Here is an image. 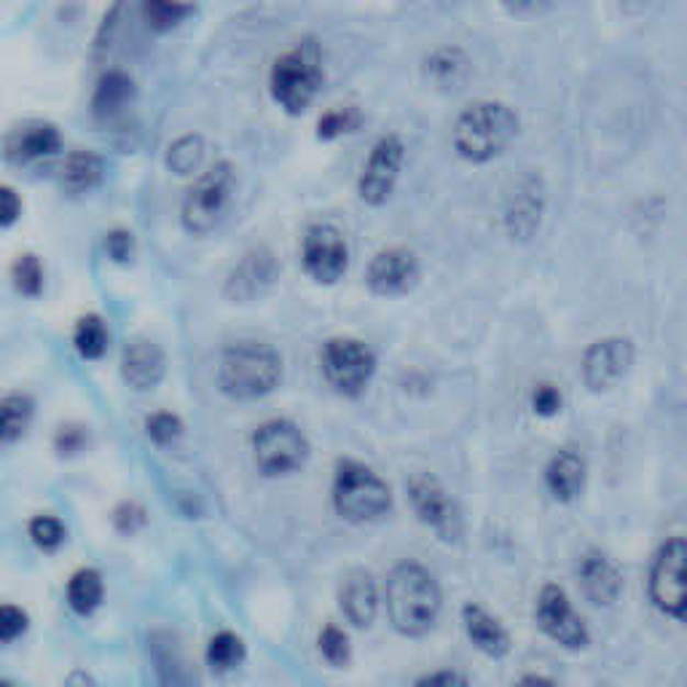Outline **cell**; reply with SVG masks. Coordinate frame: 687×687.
I'll return each mask as SVG.
<instances>
[{
	"label": "cell",
	"instance_id": "14",
	"mask_svg": "<svg viewBox=\"0 0 687 687\" xmlns=\"http://www.w3.org/2000/svg\"><path fill=\"white\" fill-rule=\"evenodd\" d=\"M406 162V145L398 135H385L374 143L366 164L357 178V193L370 207H381L390 202L395 186L400 180V169Z\"/></svg>",
	"mask_w": 687,
	"mask_h": 687
},
{
	"label": "cell",
	"instance_id": "24",
	"mask_svg": "<svg viewBox=\"0 0 687 687\" xmlns=\"http://www.w3.org/2000/svg\"><path fill=\"white\" fill-rule=\"evenodd\" d=\"M102 175H106V164L100 156L92 151H76L63 162L59 184L68 193H87L102 184Z\"/></svg>",
	"mask_w": 687,
	"mask_h": 687
},
{
	"label": "cell",
	"instance_id": "33",
	"mask_svg": "<svg viewBox=\"0 0 687 687\" xmlns=\"http://www.w3.org/2000/svg\"><path fill=\"white\" fill-rule=\"evenodd\" d=\"M363 115L357 108L352 106H342V108H333V111L322 113L320 121H318V137L320 140H339L344 135H350V132H355L357 126H361Z\"/></svg>",
	"mask_w": 687,
	"mask_h": 687
},
{
	"label": "cell",
	"instance_id": "3",
	"mask_svg": "<svg viewBox=\"0 0 687 687\" xmlns=\"http://www.w3.org/2000/svg\"><path fill=\"white\" fill-rule=\"evenodd\" d=\"M325 70H322V48L318 41L303 38L285 48L269 70V92L288 115H301L318 100Z\"/></svg>",
	"mask_w": 687,
	"mask_h": 687
},
{
	"label": "cell",
	"instance_id": "17",
	"mask_svg": "<svg viewBox=\"0 0 687 687\" xmlns=\"http://www.w3.org/2000/svg\"><path fill=\"white\" fill-rule=\"evenodd\" d=\"M279 279L277 258L266 247L242 255L240 264L231 269L226 279V298L234 303H251L264 298Z\"/></svg>",
	"mask_w": 687,
	"mask_h": 687
},
{
	"label": "cell",
	"instance_id": "45",
	"mask_svg": "<svg viewBox=\"0 0 687 687\" xmlns=\"http://www.w3.org/2000/svg\"><path fill=\"white\" fill-rule=\"evenodd\" d=\"M417 685H467V677L459 672H435L424 674L422 679H417Z\"/></svg>",
	"mask_w": 687,
	"mask_h": 687
},
{
	"label": "cell",
	"instance_id": "28",
	"mask_svg": "<svg viewBox=\"0 0 687 687\" xmlns=\"http://www.w3.org/2000/svg\"><path fill=\"white\" fill-rule=\"evenodd\" d=\"M424 73L435 87H454L467 73V57L457 46H441L424 63Z\"/></svg>",
	"mask_w": 687,
	"mask_h": 687
},
{
	"label": "cell",
	"instance_id": "8",
	"mask_svg": "<svg viewBox=\"0 0 687 687\" xmlns=\"http://www.w3.org/2000/svg\"><path fill=\"white\" fill-rule=\"evenodd\" d=\"M253 459L264 476H290L309 459V441L290 419H269L255 430Z\"/></svg>",
	"mask_w": 687,
	"mask_h": 687
},
{
	"label": "cell",
	"instance_id": "21",
	"mask_svg": "<svg viewBox=\"0 0 687 687\" xmlns=\"http://www.w3.org/2000/svg\"><path fill=\"white\" fill-rule=\"evenodd\" d=\"M588 467L580 452L575 448H558L545 465V489L551 491L553 500L573 502L586 489Z\"/></svg>",
	"mask_w": 687,
	"mask_h": 687
},
{
	"label": "cell",
	"instance_id": "32",
	"mask_svg": "<svg viewBox=\"0 0 687 687\" xmlns=\"http://www.w3.org/2000/svg\"><path fill=\"white\" fill-rule=\"evenodd\" d=\"M245 661V642L231 631H221L207 644V664L215 672H231V668L242 666Z\"/></svg>",
	"mask_w": 687,
	"mask_h": 687
},
{
	"label": "cell",
	"instance_id": "37",
	"mask_svg": "<svg viewBox=\"0 0 687 687\" xmlns=\"http://www.w3.org/2000/svg\"><path fill=\"white\" fill-rule=\"evenodd\" d=\"M145 433H148V437L156 446H169V443H175L184 435V422H180V417H175V413L156 411L145 419Z\"/></svg>",
	"mask_w": 687,
	"mask_h": 687
},
{
	"label": "cell",
	"instance_id": "13",
	"mask_svg": "<svg viewBox=\"0 0 687 687\" xmlns=\"http://www.w3.org/2000/svg\"><path fill=\"white\" fill-rule=\"evenodd\" d=\"M301 264L318 285H336L350 269V245L344 231L333 223H318L309 229L301 242Z\"/></svg>",
	"mask_w": 687,
	"mask_h": 687
},
{
	"label": "cell",
	"instance_id": "20",
	"mask_svg": "<svg viewBox=\"0 0 687 687\" xmlns=\"http://www.w3.org/2000/svg\"><path fill=\"white\" fill-rule=\"evenodd\" d=\"M339 607L355 629H368L374 623L376 612H379V588L368 569L346 573L342 588H339Z\"/></svg>",
	"mask_w": 687,
	"mask_h": 687
},
{
	"label": "cell",
	"instance_id": "40",
	"mask_svg": "<svg viewBox=\"0 0 687 687\" xmlns=\"http://www.w3.org/2000/svg\"><path fill=\"white\" fill-rule=\"evenodd\" d=\"M113 524H115V529H119V532L135 534L137 529L145 524V510L135 502H124L113 513Z\"/></svg>",
	"mask_w": 687,
	"mask_h": 687
},
{
	"label": "cell",
	"instance_id": "44",
	"mask_svg": "<svg viewBox=\"0 0 687 687\" xmlns=\"http://www.w3.org/2000/svg\"><path fill=\"white\" fill-rule=\"evenodd\" d=\"M84 443H87V435H84L81 428H63L57 435V448L59 452H68V454H76L81 452Z\"/></svg>",
	"mask_w": 687,
	"mask_h": 687
},
{
	"label": "cell",
	"instance_id": "5",
	"mask_svg": "<svg viewBox=\"0 0 687 687\" xmlns=\"http://www.w3.org/2000/svg\"><path fill=\"white\" fill-rule=\"evenodd\" d=\"M333 510L350 524H374L392 508V491L379 473L355 459H342L333 473Z\"/></svg>",
	"mask_w": 687,
	"mask_h": 687
},
{
	"label": "cell",
	"instance_id": "36",
	"mask_svg": "<svg viewBox=\"0 0 687 687\" xmlns=\"http://www.w3.org/2000/svg\"><path fill=\"white\" fill-rule=\"evenodd\" d=\"M30 538L41 551H57L68 538V529L54 516H38V519L30 521Z\"/></svg>",
	"mask_w": 687,
	"mask_h": 687
},
{
	"label": "cell",
	"instance_id": "15",
	"mask_svg": "<svg viewBox=\"0 0 687 687\" xmlns=\"http://www.w3.org/2000/svg\"><path fill=\"white\" fill-rule=\"evenodd\" d=\"M634 366V342L625 336H607L594 342L583 355V381L591 392L618 387Z\"/></svg>",
	"mask_w": 687,
	"mask_h": 687
},
{
	"label": "cell",
	"instance_id": "4",
	"mask_svg": "<svg viewBox=\"0 0 687 687\" xmlns=\"http://www.w3.org/2000/svg\"><path fill=\"white\" fill-rule=\"evenodd\" d=\"M282 381V357L275 346L240 342L223 352L218 363V387L234 400H258Z\"/></svg>",
	"mask_w": 687,
	"mask_h": 687
},
{
	"label": "cell",
	"instance_id": "19",
	"mask_svg": "<svg viewBox=\"0 0 687 687\" xmlns=\"http://www.w3.org/2000/svg\"><path fill=\"white\" fill-rule=\"evenodd\" d=\"M167 374V357L159 350V344L148 339H135L124 346L121 355V376L126 385L137 392H151L162 385Z\"/></svg>",
	"mask_w": 687,
	"mask_h": 687
},
{
	"label": "cell",
	"instance_id": "7",
	"mask_svg": "<svg viewBox=\"0 0 687 687\" xmlns=\"http://www.w3.org/2000/svg\"><path fill=\"white\" fill-rule=\"evenodd\" d=\"M320 368L333 392L344 395V398H357L368 390L370 379H374L376 355L361 339L336 336L322 346Z\"/></svg>",
	"mask_w": 687,
	"mask_h": 687
},
{
	"label": "cell",
	"instance_id": "31",
	"mask_svg": "<svg viewBox=\"0 0 687 687\" xmlns=\"http://www.w3.org/2000/svg\"><path fill=\"white\" fill-rule=\"evenodd\" d=\"M73 344H76L78 355L87 361H100L108 350V328L97 314H87L76 322L73 331Z\"/></svg>",
	"mask_w": 687,
	"mask_h": 687
},
{
	"label": "cell",
	"instance_id": "9",
	"mask_svg": "<svg viewBox=\"0 0 687 687\" xmlns=\"http://www.w3.org/2000/svg\"><path fill=\"white\" fill-rule=\"evenodd\" d=\"M406 491H409V502L417 519L428 529H433L437 538L446 540V543H454V540L462 538L465 519H462L459 505L435 476L413 473L409 484H406Z\"/></svg>",
	"mask_w": 687,
	"mask_h": 687
},
{
	"label": "cell",
	"instance_id": "11",
	"mask_svg": "<svg viewBox=\"0 0 687 687\" xmlns=\"http://www.w3.org/2000/svg\"><path fill=\"white\" fill-rule=\"evenodd\" d=\"M685 538H668L650 567V599L661 612L674 620L685 618Z\"/></svg>",
	"mask_w": 687,
	"mask_h": 687
},
{
	"label": "cell",
	"instance_id": "26",
	"mask_svg": "<svg viewBox=\"0 0 687 687\" xmlns=\"http://www.w3.org/2000/svg\"><path fill=\"white\" fill-rule=\"evenodd\" d=\"M102 594H106V586L97 569H78L68 580V605L78 616H92L102 605Z\"/></svg>",
	"mask_w": 687,
	"mask_h": 687
},
{
	"label": "cell",
	"instance_id": "16",
	"mask_svg": "<svg viewBox=\"0 0 687 687\" xmlns=\"http://www.w3.org/2000/svg\"><path fill=\"white\" fill-rule=\"evenodd\" d=\"M419 282V258L409 247H385L370 258L366 285L374 296L398 298L406 296Z\"/></svg>",
	"mask_w": 687,
	"mask_h": 687
},
{
	"label": "cell",
	"instance_id": "43",
	"mask_svg": "<svg viewBox=\"0 0 687 687\" xmlns=\"http://www.w3.org/2000/svg\"><path fill=\"white\" fill-rule=\"evenodd\" d=\"M106 251H108V255H111L113 261H126L132 255V234L130 231H121V229H115V231H111V234L106 236Z\"/></svg>",
	"mask_w": 687,
	"mask_h": 687
},
{
	"label": "cell",
	"instance_id": "25",
	"mask_svg": "<svg viewBox=\"0 0 687 687\" xmlns=\"http://www.w3.org/2000/svg\"><path fill=\"white\" fill-rule=\"evenodd\" d=\"M132 100H135V81L126 73L111 70L97 84L92 108L100 119H113V115L126 111Z\"/></svg>",
	"mask_w": 687,
	"mask_h": 687
},
{
	"label": "cell",
	"instance_id": "12",
	"mask_svg": "<svg viewBox=\"0 0 687 687\" xmlns=\"http://www.w3.org/2000/svg\"><path fill=\"white\" fill-rule=\"evenodd\" d=\"M534 620H538L540 631L549 640L562 644L564 650H586L591 642L586 620L575 612L573 601H569L567 591L556 583L543 586L534 601Z\"/></svg>",
	"mask_w": 687,
	"mask_h": 687
},
{
	"label": "cell",
	"instance_id": "42",
	"mask_svg": "<svg viewBox=\"0 0 687 687\" xmlns=\"http://www.w3.org/2000/svg\"><path fill=\"white\" fill-rule=\"evenodd\" d=\"M502 9L510 11L513 16H538L553 9L556 0H500Z\"/></svg>",
	"mask_w": 687,
	"mask_h": 687
},
{
	"label": "cell",
	"instance_id": "30",
	"mask_svg": "<svg viewBox=\"0 0 687 687\" xmlns=\"http://www.w3.org/2000/svg\"><path fill=\"white\" fill-rule=\"evenodd\" d=\"M193 5L186 0H143V16L154 33H169L191 16Z\"/></svg>",
	"mask_w": 687,
	"mask_h": 687
},
{
	"label": "cell",
	"instance_id": "10",
	"mask_svg": "<svg viewBox=\"0 0 687 687\" xmlns=\"http://www.w3.org/2000/svg\"><path fill=\"white\" fill-rule=\"evenodd\" d=\"M549 191L538 173H524L510 184L502 197V226L505 234L516 242L532 240L543 223Z\"/></svg>",
	"mask_w": 687,
	"mask_h": 687
},
{
	"label": "cell",
	"instance_id": "22",
	"mask_svg": "<svg viewBox=\"0 0 687 687\" xmlns=\"http://www.w3.org/2000/svg\"><path fill=\"white\" fill-rule=\"evenodd\" d=\"M462 625H465L467 640L489 658H505L510 653L508 629L486 607L476 605V601L462 607Z\"/></svg>",
	"mask_w": 687,
	"mask_h": 687
},
{
	"label": "cell",
	"instance_id": "23",
	"mask_svg": "<svg viewBox=\"0 0 687 687\" xmlns=\"http://www.w3.org/2000/svg\"><path fill=\"white\" fill-rule=\"evenodd\" d=\"M63 148L57 126L52 124H30L24 130H16L14 135L5 140V156L14 164H33L48 159Z\"/></svg>",
	"mask_w": 687,
	"mask_h": 687
},
{
	"label": "cell",
	"instance_id": "29",
	"mask_svg": "<svg viewBox=\"0 0 687 687\" xmlns=\"http://www.w3.org/2000/svg\"><path fill=\"white\" fill-rule=\"evenodd\" d=\"M207 145L202 135H184L175 140L167 148V169L169 173L188 178V175H197L204 164Z\"/></svg>",
	"mask_w": 687,
	"mask_h": 687
},
{
	"label": "cell",
	"instance_id": "1",
	"mask_svg": "<svg viewBox=\"0 0 687 687\" xmlns=\"http://www.w3.org/2000/svg\"><path fill=\"white\" fill-rule=\"evenodd\" d=\"M387 616L398 634L424 636L435 625L443 607V594L430 569L417 562H403L387 577Z\"/></svg>",
	"mask_w": 687,
	"mask_h": 687
},
{
	"label": "cell",
	"instance_id": "41",
	"mask_svg": "<svg viewBox=\"0 0 687 687\" xmlns=\"http://www.w3.org/2000/svg\"><path fill=\"white\" fill-rule=\"evenodd\" d=\"M22 199L11 186H0V226H11L20 221Z\"/></svg>",
	"mask_w": 687,
	"mask_h": 687
},
{
	"label": "cell",
	"instance_id": "39",
	"mask_svg": "<svg viewBox=\"0 0 687 687\" xmlns=\"http://www.w3.org/2000/svg\"><path fill=\"white\" fill-rule=\"evenodd\" d=\"M27 631V612L14 605H0V642H14Z\"/></svg>",
	"mask_w": 687,
	"mask_h": 687
},
{
	"label": "cell",
	"instance_id": "35",
	"mask_svg": "<svg viewBox=\"0 0 687 687\" xmlns=\"http://www.w3.org/2000/svg\"><path fill=\"white\" fill-rule=\"evenodd\" d=\"M11 277H14L16 290L22 296L33 298L44 290V266H41V261L35 255H20L14 269H11Z\"/></svg>",
	"mask_w": 687,
	"mask_h": 687
},
{
	"label": "cell",
	"instance_id": "6",
	"mask_svg": "<svg viewBox=\"0 0 687 687\" xmlns=\"http://www.w3.org/2000/svg\"><path fill=\"white\" fill-rule=\"evenodd\" d=\"M236 197V169L231 162H218L197 175L180 204V223L191 236L212 234L223 223Z\"/></svg>",
	"mask_w": 687,
	"mask_h": 687
},
{
	"label": "cell",
	"instance_id": "34",
	"mask_svg": "<svg viewBox=\"0 0 687 687\" xmlns=\"http://www.w3.org/2000/svg\"><path fill=\"white\" fill-rule=\"evenodd\" d=\"M318 647H320L322 658H325L331 666L342 668V666L350 664L352 644H350V636H346V631L339 629V625L328 623L325 629L320 631Z\"/></svg>",
	"mask_w": 687,
	"mask_h": 687
},
{
	"label": "cell",
	"instance_id": "18",
	"mask_svg": "<svg viewBox=\"0 0 687 687\" xmlns=\"http://www.w3.org/2000/svg\"><path fill=\"white\" fill-rule=\"evenodd\" d=\"M575 573L583 596L596 607H612L623 594V575L607 553L586 551Z\"/></svg>",
	"mask_w": 687,
	"mask_h": 687
},
{
	"label": "cell",
	"instance_id": "38",
	"mask_svg": "<svg viewBox=\"0 0 687 687\" xmlns=\"http://www.w3.org/2000/svg\"><path fill=\"white\" fill-rule=\"evenodd\" d=\"M529 406H532L538 417L553 419L564 409V392L553 381H540V385H534L532 395H529Z\"/></svg>",
	"mask_w": 687,
	"mask_h": 687
},
{
	"label": "cell",
	"instance_id": "27",
	"mask_svg": "<svg viewBox=\"0 0 687 687\" xmlns=\"http://www.w3.org/2000/svg\"><path fill=\"white\" fill-rule=\"evenodd\" d=\"M33 422V400L27 395H9L0 400V446L20 441Z\"/></svg>",
	"mask_w": 687,
	"mask_h": 687
},
{
	"label": "cell",
	"instance_id": "2",
	"mask_svg": "<svg viewBox=\"0 0 687 687\" xmlns=\"http://www.w3.org/2000/svg\"><path fill=\"white\" fill-rule=\"evenodd\" d=\"M519 113L500 100H478L457 115L452 130L454 151L459 159L486 164L505 154L519 135Z\"/></svg>",
	"mask_w": 687,
	"mask_h": 687
}]
</instances>
